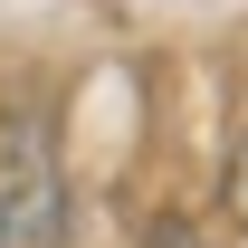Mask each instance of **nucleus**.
Segmentation results:
<instances>
[{
	"label": "nucleus",
	"mask_w": 248,
	"mask_h": 248,
	"mask_svg": "<svg viewBox=\"0 0 248 248\" xmlns=\"http://www.w3.org/2000/svg\"><path fill=\"white\" fill-rule=\"evenodd\" d=\"M58 229H67L58 143L38 115H19V124H0V248H58Z\"/></svg>",
	"instance_id": "f257e3e1"
},
{
	"label": "nucleus",
	"mask_w": 248,
	"mask_h": 248,
	"mask_svg": "<svg viewBox=\"0 0 248 248\" xmlns=\"http://www.w3.org/2000/svg\"><path fill=\"white\" fill-rule=\"evenodd\" d=\"M219 191H229V210H239V229H248V124H239V143H229V182Z\"/></svg>",
	"instance_id": "f03ea898"
},
{
	"label": "nucleus",
	"mask_w": 248,
	"mask_h": 248,
	"mask_svg": "<svg viewBox=\"0 0 248 248\" xmlns=\"http://www.w3.org/2000/svg\"><path fill=\"white\" fill-rule=\"evenodd\" d=\"M143 248H201V239H191L182 219H162V229H153V239H143Z\"/></svg>",
	"instance_id": "7ed1b4c3"
}]
</instances>
